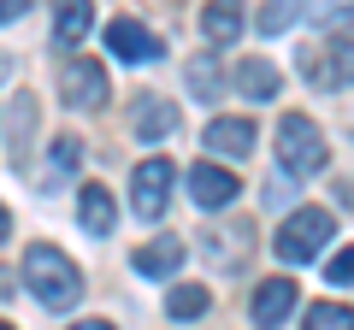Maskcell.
Here are the masks:
<instances>
[{"label": "cell", "mask_w": 354, "mask_h": 330, "mask_svg": "<svg viewBox=\"0 0 354 330\" xmlns=\"http://www.w3.org/2000/svg\"><path fill=\"white\" fill-rule=\"evenodd\" d=\"M24 289L36 295L48 313H65V307L83 301V271H77L59 248L41 242V248H30V254H24Z\"/></svg>", "instance_id": "1"}, {"label": "cell", "mask_w": 354, "mask_h": 330, "mask_svg": "<svg viewBox=\"0 0 354 330\" xmlns=\"http://www.w3.org/2000/svg\"><path fill=\"white\" fill-rule=\"evenodd\" d=\"M325 159H330L325 130L307 113H283V124H278V171L283 177H313V171H325Z\"/></svg>", "instance_id": "2"}, {"label": "cell", "mask_w": 354, "mask_h": 330, "mask_svg": "<svg viewBox=\"0 0 354 330\" xmlns=\"http://www.w3.org/2000/svg\"><path fill=\"white\" fill-rule=\"evenodd\" d=\"M330 242V213H319V206H301L295 218H283V230H278V260L283 266H301V260H313L319 248Z\"/></svg>", "instance_id": "3"}, {"label": "cell", "mask_w": 354, "mask_h": 330, "mask_svg": "<svg viewBox=\"0 0 354 330\" xmlns=\"http://www.w3.org/2000/svg\"><path fill=\"white\" fill-rule=\"evenodd\" d=\"M171 183H177V165L171 159H142L136 177H130V206H136V218H160L165 201H171Z\"/></svg>", "instance_id": "4"}, {"label": "cell", "mask_w": 354, "mask_h": 330, "mask_svg": "<svg viewBox=\"0 0 354 330\" xmlns=\"http://www.w3.org/2000/svg\"><path fill=\"white\" fill-rule=\"evenodd\" d=\"M301 71H307L313 89H342V83H348V36L307 48V53H301Z\"/></svg>", "instance_id": "5"}, {"label": "cell", "mask_w": 354, "mask_h": 330, "mask_svg": "<svg viewBox=\"0 0 354 330\" xmlns=\"http://www.w3.org/2000/svg\"><path fill=\"white\" fill-rule=\"evenodd\" d=\"M59 95H65V106H106V71L95 59H65Z\"/></svg>", "instance_id": "6"}, {"label": "cell", "mask_w": 354, "mask_h": 330, "mask_svg": "<svg viewBox=\"0 0 354 330\" xmlns=\"http://www.w3.org/2000/svg\"><path fill=\"white\" fill-rule=\"evenodd\" d=\"M106 48H113L118 59H130V65L160 59V36H153V30H142L136 18H113V24H106Z\"/></svg>", "instance_id": "7"}, {"label": "cell", "mask_w": 354, "mask_h": 330, "mask_svg": "<svg viewBox=\"0 0 354 330\" xmlns=\"http://www.w3.org/2000/svg\"><path fill=\"white\" fill-rule=\"evenodd\" d=\"M30 136H36V95H12L6 101V159H30Z\"/></svg>", "instance_id": "8"}, {"label": "cell", "mask_w": 354, "mask_h": 330, "mask_svg": "<svg viewBox=\"0 0 354 330\" xmlns=\"http://www.w3.org/2000/svg\"><path fill=\"white\" fill-rule=\"evenodd\" d=\"M207 148L218 159H248L254 153V118H213L207 124Z\"/></svg>", "instance_id": "9"}, {"label": "cell", "mask_w": 354, "mask_h": 330, "mask_svg": "<svg viewBox=\"0 0 354 330\" xmlns=\"http://www.w3.org/2000/svg\"><path fill=\"white\" fill-rule=\"evenodd\" d=\"M189 195L207 206V213H218V206L236 201V177L218 171V165H195V171H189Z\"/></svg>", "instance_id": "10"}, {"label": "cell", "mask_w": 354, "mask_h": 330, "mask_svg": "<svg viewBox=\"0 0 354 330\" xmlns=\"http://www.w3.org/2000/svg\"><path fill=\"white\" fill-rule=\"evenodd\" d=\"M290 313H295V283L290 278H266L260 289H254V318H260V324H283Z\"/></svg>", "instance_id": "11"}, {"label": "cell", "mask_w": 354, "mask_h": 330, "mask_svg": "<svg viewBox=\"0 0 354 330\" xmlns=\"http://www.w3.org/2000/svg\"><path fill=\"white\" fill-rule=\"evenodd\" d=\"M77 218H83V230H88V236H113L118 206H113V195H106L101 183H88V189H83V201H77Z\"/></svg>", "instance_id": "12"}, {"label": "cell", "mask_w": 354, "mask_h": 330, "mask_svg": "<svg viewBox=\"0 0 354 330\" xmlns=\"http://www.w3.org/2000/svg\"><path fill=\"white\" fill-rule=\"evenodd\" d=\"M236 95L242 101H272L278 95V65L272 59H242L236 65Z\"/></svg>", "instance_id": "13"}, {"label": "cell", "mask_w": 354, "mask_h": 330, "mask_svg": "<svg viewBox=\"0 0 354 330\" xmlns=\"http://www.w3.org/2000/svg\"><path fill=\"white\" fill-rule=\"evenodd\" d=\"M171 130H177V106L160 101V95H148V101L136 106V136L142 142H160V136H171Z\"/></svg>", "instance_id": "14"}, {"label": "cell", "mask_w": 354, "mask_h": 330, "mask_svg": "<svg viewBox=\"0 0 354 330\" xmlns=\"http://www.w3.org/2000/svg\"><path fill=\"white\" fill-rule=\"evenodd\" d=\"M177 266H183V242H148V248H136L142 278H171Z\"/></svg>", "instance_id": "15"}, {"label": "cell", "mask_w": 354, "mask_h": 330, "mask_svg": "<svg viewBox=\"0 0 354 330\" xmlns=\"http://www.w3.org/2000/svg\"><path fill=\"white\" fill-rule=\"evenodd\" d=\"M201 30H207V41L225 48V41L242 36V12H236V6H207V12H201Z\"/></svg>", "instance_id": "16"}, {"label": "cell", "mask_w": 354, "mask_h": 330, "mask_svg": "<svg viewBox=\"0 0 354 330\" xmlns=\"http://www.w3.org/2000/svg\"><path fill=\"white\" fill-rule=\"evenodd\" d=\"M88 24H95V6H65V12L53 18V41H59V48H71Z\"/></svg>", "instance_id": "17"}, {"label": "cell", "mask_w": 354, "mask_h": 330, "mask_svg": "<svg viewBox=\"0 0 354 330\" xmlns=\"http://www.w3.org/2000/svg\"><path fill=\"white\" fill-rule=\"evenodd\" d=\"M307 330H354V313L342 301H319L313 313H307Z\"/></svg>", "instance_id": "18"}, {"label": "cell", "mask_w": 354, "mask_h": 330, "mask_svg": "<svg viewBox=\"0 0 354 330\" xmlns=\"http://www.w3.org/2000/svg\"><path fill=\"white\" fill-rule=\"evenodd\" d=\"M165 313H171V318H201L207 313V289H195V283H189V289H171V295H165Z\"/></svg>", "instance_id": "19"}, {"label": "cell", "mask_w": 354, "mask_h": 330, "mask_svg": "<svg viewBox=\"0 0 354 330\" xmlns=\"http://www.w3.org/2000/svg\"><path fill=\"white\" fill-rule=\"evenodd\" d=\"M189 89L201 95V101H213V95H218V59H213V53H201V59L189 65Z\"/></svg>", "instance_id": "20"}, {"label": "cell", "mask_w": 354, "mask_h": 330, "mask_svg": "<svg viewBox=\"0 0 354 330\" xmlns=\"http://www.w3.org/2000/svg\"><path fill=\"white\" fill-rule=\"evenodd\" d=\"M295 18H301V6H283V0H278V6H266V12H260V30H266V36H283Z\"/></svg>", "instance_id": "21"}, {"label": "cell", "mask_w": 354, "mask_h": 330, "mask_svg": "<svg viewBox=\"0 0 354 330\" xmlns=\"http://www.w3.org/2000/svg\"><path fill=\"white\" fill-rule=\"evenodd\" d=\"M77 159H83V142H77V136H59V142H53V165H59V171H71Z\"/></svg>", "instance_id": "22"}, {"label": "cell", "mask_w": 354, "mask_h": 330, "mask_svg": "<svg viewBox=\"0 0 354 330\" xmlns=\"http://www.w3.org/2000/svg\"><path fill=\"white\" fill-rule=\"evenodd\" d=\"M290 195H295V183L283 177V171H278V177H272V183H266V206H283V201H290Z\"/></svg>", "instance_id": "23"}, {"label": "cell", "mask_w": 354, "mask_h": 330, "mask_svg": "<svg viewBox=\"0 0 354 330\" xmlns=\"http://www.w3.org/2000/svg\"><path fill=\"white\" fill-rule=\"evenodd\" d=\"M348 271H354V260H348V248H342V254L330 260V283H337V289H342V283H348Z\"/></svg>", "instance_id": "24"}, {"label": "cell", "mask_w": 354, "mask_h": 330, "mask_svg": "<svg viewBox=\"0 0 354 330\" xmlns=\"http://www.w3.org/2000/svg\"><path fill=\"white\" fill-rule=\"evenodd\" d=\"M30 0H0V24H12V18H24Z\"/></svg>", "instance_id": "25"}, {"label": "cell", "mask_w": 354, "mask_h": 330, "mask_svg": "<svg viewBox=\"0 0 354 330\" xmlns=\"http://www.w3.org/2000/svg\"><path fill=\"white\" fill-rule=\"evenodd\" d=\"M71 330H113L106 318H88V324H71Z\"/></svg>", "instance_id": "26"}, {"label": "cell", "mask_w": 354, "mask_h": 330, "mask_svg": "<svg viewBox=\"0 0 354 330\" xmlns=\"http://www.w3.org/2000/svg\"><path fill=\"white\" fill-rule=\"evenodd\" d=\"M6 295H12V278H6V271H0V301H6Z\"/></svg>", "instance_id": "27"}, {"label": "cell", "mask_w": 354, "mask_h": 330, "mask_svg": "<svg viewBox=\"0 0 354 330\" xmlns=\"http://www.w3.org/2000/svg\"><path fill=\"white\" fill-rule=\"evenodd\" d=\"M6 230H12V218H6V206H0V242H6Z\"/></svg>", "instance_id": "28"}, {"label": "cell", "mask_w": 354, "mask_h": 330, "mask_svg": "<svg viewBox=\"0 0 354 330\" xmlns=\"http://www.w3.org/2000/svg\"><path fill=\"white\" fill-rule=\"evenodd\" d=\"M0 330H12V324H0Z\"/></svg>", "instance_id": "29"}]
</instances>
